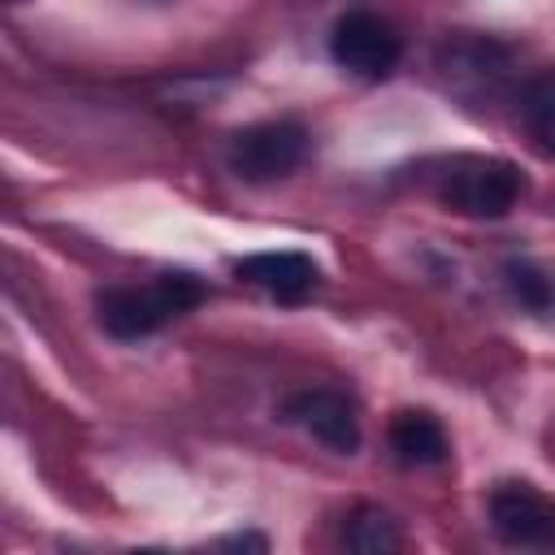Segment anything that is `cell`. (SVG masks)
I'll return each instance as SVG.
<instances>
[{"label":"cell","instance_id":"obj_5","mask_svg":"<svg viewBox=\"0 0 555 555\" xmlns=\"http://www.w3.org/2000/svg\"><path fill=\"white\" fill-rule=\"evenodd\" d=\"M490 525L512 546H555V499L533 481H503L490 490Z\"/></svg>","mask_w":555,"mask_h":555},{"label":"cell","instance_id":"obj_7","mask_svg":"<svg viewBox=\"0 0 555 555\" xmlns=\"http://www.w3.org/2000/svg\"><path fill=\"white\" fill-rule=\"evenodd\" d=\"M234 273L243 282H251L256 291L282 299V304H299L317 291L321 282V269L312 256L304 251H251L243 260H234Z\"/></svg>","mask_w":555,"mask_h":555},{"label":"cell","instance_id":"obj_1","mask_svg":"<svg viewBox=\"0 0 555 555\" xmlns=\"http://www.w3.org/2000/svg\"><path fill=\"white\" fill-rule=\"evenodd\" d=\"M204 299V286L191 273H160L152 282H134V286H108L95 295V312L100 325L113 338H147L160 325H169L173 317L191 312Z\"/></svg>","mask_w":555,"mask_h":555},{"label":"cell","instance_id":"obj_10","mask_svg":"<svg viewBox=\"0 0 555 555\" xmlns=\"http://www.w3.org/2000/svg\"><path fill=\"white\" fill-rule=\"evenodd\" d=\"M520 108H525V121H529L533 139H538L546 152H555V69H546L542 78L529 82Z\"/></svg>","mask_w":555,"mask_h":555},{"label":"cell","instance_id":"obj_8","mask_svg":"<svg viewBox=\"0 0 555 555\" xmlns=\"http://www.w3.org/2000/svg\"><path fill=\"white\" fill-rule=\"evenodd\" d=\"M390 451L403 464H442L447 460V429L438 425V416L403 408L390 421Z\"/></svg>","mask_w":555,"mask_h":555},{"label":"cell","instance_id":"obj_6","mask_svg":"<svg viewBox=\"0 0 555 555\" xmlns=\"http://www.w3.org/2000/svg\"><path fill=\"white\" fill-rule=\"evenodd\" d=\"M282 412L304 425L317 442H325L330 451L338 455H351L360 451V416H356V403L338 390H299L282 403Z\"/></svg>","mask_w":555,"mask_h":555},{"label":"cell","instance_id":"obj_3","mask_svg":"<svg viewBox=\"0 0 555 555\" xmlns=\"http://www.w3.org/2000/svg\"><path fill=\"white\" fill-rule=\"evenodd\" d=\"M308 130L299 121H256L230 139V169L243 182H278L299 169Z\"/></svg>","mask_w":555,"mask_h":555},{"label":"cell","instance_id":"obj_12","mask_svg":"<svg viewBox=\"0 0 555 555\" xmlns=\"http://www.w3.org/2000/svg\"><path fill=\"white\" fill-rule=\"evenodd\" d=\"M156 4H165V0H156Z\"/></svg>","mask_w":555,"mask_h":555},{"label":"cell","instance_id":"obj_9","mask_svg":"<svg viewBox=\"0 0 555 555\" xmlns=\"http://www.w3.org/2000/svg\"><path fill=\"white\" fill-rule=\"evenodd\" d=\"M347 546L351 551H360V555H386V551H399L403 546V533H399V520L390 516V512H382V507H373V503H364V507H356L351 516H347Z\"/></svg>","mask_w":555,"mask_h":555},{"label":"cell","instance_id":"obj_4","mask_svg":"<svg viewBox=\"0 0 555 555\" xmlns=\"http://www.w3.org/2000/svg\"><path fill=\"white\" fill-rule=\"evenodd\" d=\"M330 56L360 78H386L403 56V39L386 17L369 9H351L330 30Z\"/></svg>","mask_w":555,"mask_h":555},{"label":"cell","instance_id":"obj_2","mask_svg":"<svg viewBox=\"0 0 555 555\" xmlns=\"http://www.w3.org/2000/svg\"><path fill=\"white\" fill-rule=\"evenodd\" d=\"M520 191H525V178L503 156H451L434 173L438 204H447L451 212H464V217H481V221L507 217L516 208Z\"/></svg>","mask_w":555,"mask_h":555},{"label":"cell","instance_id":"obj_11","mask_svg":"<svg viewBox=\"0 0 555 555\" xmlns=\"http://www.w3.org/2000/svg\"><path fill=\"white\" fill-rule=\"evenodd\" d=\"M507 286H512V295H516L525 308H533V312H542V308L551 304V282H546V273L533 269V264H525V260H512V264H507Z\"/></svg>","mask_w":555,"mask_h":555}]
</instances>
